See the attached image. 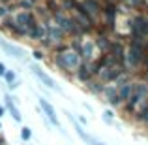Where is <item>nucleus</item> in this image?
I'll list each match as a JSON object with an SVG mask.
<instances>
[{
	"mask_svg": "<svg viewBox=\"0 0 148 145\" xmlns=\"http://www.w3.org/2000/svg\"><path fill=\"white\" fill-rule=\"evenodd\" d=\"M51 62H53L62 74H66L68 77H71L69 72H73V70L81 64V57L73 49H66L64 53H60V55H53V57H51Z\"/></svg>",
	"mask_w": 148,
	"mask_h": 145,
	"instance_id": "f257e3e1",
	"label": "nucleus"
},
{
	"mask_svg": "<svg viewBox=\"0 0 148 145\" xmlns=\"http://www.w3.org/2000/svg\"><path fill=\"white\" fill-rule=\"evenodd\" d=\"M124 72H126V70H124V66L116 64V62H109V64L99 72L98 79L101 81V83H105V85H111V83H114V81L118 79Z\"/></svg>",
	"mask_w": 148,
	"mask_h": 145,
	"instance_id": "f03ea898",
	"label": "nucleus"
},
{
	"mask_svg": "<svg viewBox=\"0 0 148 145\" xmlns=\"http://www.w3.org/2000/svg\"><path fill=\"white\" fill-rule=\"evenodd\" d=\"M40 109H41V115L45 117V119L49 121L53 126H56L58 130H62V124H60V121H58V117H56V111H54V108H53V104L47 100V98H43V96H40Z\"/></svg>",
	"mask_w": 148,
	"mask_h": 145,
	"instance_id": "7ed1b4c3",
	"label": "nucleus"
},
{
	"mask_svg": "<svg viewBox=\"0 0 148 145\" xmlns=\"http://www.w3.org/2000/svg\"><path fill=\"white\" fill-rule=\"evenodd\" d=\"M13 21H15L17 26H25L26 30H30L32 26L38 25V19H36V13H34V11H19L13 17Z\"/></svg>",
	"mask_w": 148,
	"mask_h": 145,
	"instance_id": "20e7f679",
	"label": "nucleus"
},
{
	"mask_svg": "<svg viewBox=\"0 0 148 145\" xmlns=\"http://www.w3.org/2000/svg\"><path fill=\"white\" fill-rule=\"evenodd\" d=\"M73 77H75L79 83H88V81L92 79V68H90V62H84L81 60V64L77 66L75 70H73Z\"/></svg>",
	"mask_w": 148,
	"mask_h": 145,
	"instance_id": "39448f33",
	"label": "nucleus"
},
{
	"mask_svg": "<svg viewBox=\"0 0 148 145\" xmlns=\"http://www.w3.org/2000/svg\"><path fill=\"white\" fill-rule=\"evenodd\" d=\"M32 72H34V76L38 77V79L41 81V83L45 85L47 89H51V91H56V92H60V87H58L56 83H54V79L49 76L47 72H43L41 68H38V66H32Z\"/></svg>",
	"mask_w": 148,
	"mask_h": 145,
	"instance_id": "423d86ee",
	"label": "nucleus"
},
{
	"mask_svg": "<svg viewBox=\"0 0 148 145\" xmlns=\"http://www.w3.org/2000/svg\"><path fill=\"white\" fill-rule=\"evenodd\" d=\"M4 100H6V109L10 111V115L13 117V121H15V123H21L23 115H21V111H19V108H17V98L11 96V94H6Z\"/></svg>",
	"mask_w": 148,
	"mask_h": 145,
	"instance_id": "0eeeda50",
	"label": "nucleus"
},
{
	"mask_svg": "<svg viewBox=\"0 0 148 145\" xmlns=\"http://www.w3.org/2000/svg\"><path fill=\"white\" fill-rule=\"evenodd\" d=\"M133 91H135V81H126V83H122L120 87H116V92H118V98H120V102H127V98H130L131 94H133Z\"/></svg>",
	"mask_w": 148,
	"mask_h": 145,
	"instance_id": "6e6552de",
	"label": "nucleus"
},
{
	"mask_svg": "<svg viewBox=\"0 0 148 145\" xmlns=\"http://www.w3.org/2000/svg\"><path fill=\"white\" fill-rule=\"evenodd\" d=\"M0 47H2V49L8 53V57L19 58V60H21L23 55H25V51H23L21 47H17V45H13V44H10V42H6L4 38H0Z\"/></svg>",
	"mask_w": 148,
	"mask_h": 145,
	"instance_id": "1a4fd4ad",
	"label": "nucleus"
},
{
	"mask_svg": "<svg viewBox=\"0 0 148 145\" xmlns=\"http://www.w3.org/2000/svg\"><path fill=\"white\" fill-rule=\"evenodd\" d=\"M28 38L32 42H38V44H41V42L45 40V25L41 21H38L36 26H32V28L28 30Z\"/></svg>",
	"mask_w": 148,
	"mask_h": 145,
	"instance_id": "9d476101",
	"label": "nucleus"
},
{
	"mask_svg": "<svg viewBox=\"0 0 148 145\" xmlns=\"http://www.w3.org/2000/svg\"><path fill=\"white\" fill-rule=\"evenodd\" d=\"M81 4L84 6V10L88 11V15H90L92 19H96V15L101 13V2L99 0H83Z\"/></svg>",
	"mask_w": 148,
	"mask_h": 145,
	"instance_id": "9b49d317",
	"label": "nucleus"
},
{
	"mask_svg": "<svg viewBox=\"0 0 148 145\" xmlns=\"http://www.w3.org/2000/svg\"><path fill=\"white\" fill-rule=\"evenodd\" d=\"M111 38L107 36V34H98L96 36V40H94V45H96V49L99 51V53H107L109 47H111Z\"/></svg>",
	"mask_w": 148,
	"mask_h": 145,
	"instance_id": "f8f14e48",
	"label": "nucleus"
},
{
	"mask_svg": "<svg viewBox=\"0 0 148 145\" xmlns=\"http://www.w3.org/2000/svg\"><path fill=\"white\" fill-rule=\"evenodd\" d=\"M84 85H86V91L90 92V94H94V96H101L103 87H105V83H101L98 77H92V79L88 81V83H84Z\"/></svg>",
	"mask_w": 148,
	"mask_h": 145,
	"instance_id": "ddd939ff",
	"label": "nucleus"
},
{
	"mask_svg": "<svg viewBox=\"0 0 148 145\" xmlns=\"http://www.w3.org/2000/svg\"><path fill=\"white\" fill-rule=\"evenodd\" d=\"M36 2L38 0H15V8L21 11H32L34 8H36Z\"/></svg>",
	"mask_w": 148,
	"mask_h": 145,
	"instance_id": "4468645a",
	"label": "nucleus"
},
{
	"mask_svg": "<svg viewBox=\"0 0 148 145\" xmlns=\"http://www.w3.org/2000/svg\"><path fill=\"white\" fill-rule=\"evenodd\" d=\"M2 25H0V28L4 30V32H8V34H11V36H13V32H15V28H17V25H15V21H13V17H10V15H8L6 19H2Z\"/></svg>",
	"mask_w": 148,
	"mask_h": 145,
	"instance_id": "2eb2a0df",
	"label": "nucleus"
},
{
	"mask_svg": "<svg viewBox=\"0 0 148 145\" xmlns=\"http://www.w3.org/2000/svg\"><path fill=\"white\" fill-rule=\"evenodd\" d=\"M4 79H6L8 85H11V83H15V81H17V74H15L13 70H6V74H4Z\"/></svg>",
	"mask_w": 148,
	"mask_h": 145,
	"instance_id": "dca6fc26",
	"label": "nucleus"
},
{
	"mask_svg": "<svg viewBox=\"0 0 148 145\" xmlns=\"http://www.w3.org/2000/svg\"><path fill=\"white\" fill-rule=\"evenodd\" d=\"M30 138H32V130L28 126H23L21 128V139L23 142H30Z\"/></svg>",
	"mask_w": 148,
	"mask_h": 145,
	"instance_id": "f3484780",
	"label": "nucleus"
},
{
	"mask_svg": "<svg viewBox=\"0 0 148 145\" xmlns=\"http://www.w3.org/2000/svg\"><path fill=\"white\" fill-rule=\"evenodd\" d=\"M103 121L107 124H114V113H112L111 109H107V111L103 113Z\"/></svg>",
	"mask_w": 148,
	"mask_h": 145,
	"instance_id": "a211bd4d",
	"label": "nucleus"
},
{
	"mask_svg": "<svg viewBox=\"0 0 148 145\" xmlns=\"http://www.w3.org/2000/svg\"><path fill=\"white\" fill-rule=\"evenodd\" d=\"M34 58H36V60H40V62H43L45 58H47V55H45L43 49H34Z\"/></svg>",
	"mask_w": 148,
	"mask_h": 145,
	"instance_id": "6ab92c4d",
	"label": "nucleus"
},
{
	"mask_svg": "<svg viewBox=\"0 0 148 145\" xmlns=\"http://www.w3.org/2000/svg\"><path fill=\"white\" fill-rule=\"evenodd\" d=\"M8 15H10V11H8V8L0 4V21H2V19H6Z\"/></svg>",
	"mask_w": 148,
	"mask_h": 145,
	"instance_id": "aec40b11",
	"label": "nucleus"
},
{
	"mask_svg": "<svg viewBox=\"0 0 148 145\" xmlns=\"http://www.w3.org/2000/svg\"><path fill=\"white\" fill-rule=\"evenodd\" d=\"M6 64H4V62H0V77H4V74H6Z\"/></svg>",
	"mask_w": 148,
	"mask_h": 145,
	"instance_id": "412c9836",
	"label": "nucleus"
},
{
	"mask_svg": "<svg viewBox=\"0 0 148 145\" xmlns=\"http://www.w3.org/2000/svg\"><path fill=\"white\" fill-rule=\"evenodd\" d=\"M79 124H81V126H86V124H88L86 117H79Z\"/></svg>",
	"mask_w": 148,
	"mask_h": 145,
	"instance_id": "4be33fe9",
	"label": "nucleus"
},
{
	"mask_svg": "<svg viewBox=\"0 0 148 145\" xmlns=\"http://www.w3.org/2000/svg\"><path fill=\"white\" fill-rule=\"evenodd\" d=\"M8 87H10V91H15V89L19 87V81H15V83H11V85H8Z\"/></svg>",
	"mask_w": 148,
	"mask_h": 145,
	"instance_id": "5701e85b",
	"label": "nucleus"
},
{
	"mask_svg": "<svg viewBox=\"0 0 148 145\" xmlns=\"http://www.w3.org/2000/svg\"><path fill=\"white\" fill-rule=\"evenodd\" d=\"M143 66H145V70H146V72H148V55H146V57H145V60H143Z\"/></svg>",
	"mask_w": 148,
	"mask_h": 145,
	"instance_id": "b1692460",
	"label": "nucleus"
},
{
	"mask_svg": "<svg viewBox=\"0 0 148 145\" xmlns=\"http://www.w3.org/2000/svg\"><path fill=\"white\" fill-rule=\"evenodd\" d=\"M4 113H6V108H4V105H0V117H4Z\"/></svg>",
	"mask_w": 148,
	"mask_h": 145,
	"instance_id": "393cba45",
	"label": "nucleus"
},
{
	"mask_svg": "<svg viewBox=\"0 0 148 145\" xmlns=\"http://www.w3.org/2000/svg\"><path fill=\"white\" fill-rule=\"evenodd\" d=\"M6 143V138H2V136H0V145H4Z\"/></svg>",
	"mask_w": 148,
	"mask_h": 145,
	"instance_id": "a878e982",
	"label": "nucleus"
},
{
	"mask_svg": "<svg viewBox=\"0 0 148 145\" xmlns=\"http://www.w3.org/2000/svg\"><path fill=\"white\" fill-rule=\"evenodd\" d=\"M0 130H2V123H0Z\"/></svg>",
	"mask_w": 148,
	"mask_h": 145,
	"instance_id": "bb28decb",
	"label": "nucleus"
},
{
	"mask_svg": "<svg viewBox=\"0 0 148 145\" xmlns=\"http://www.w3.org/2000/svg\"><path fill=\"white\" fill-rule=\"evenodd\" d=\"M4 145H8V143H4Z\"/></svg>",
	"mask_w": 148,
	"mask_h": 145,
	"instance_id": "cd10ccee",
	"label": "nucleus"
}]
</instances>
